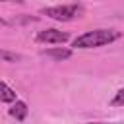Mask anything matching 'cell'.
Here are the masks:
<instances>
[{"instance_id":"obj_1","label":"cell","mask_w":124,"mask_h":124,"mask_svg":"<svg viewBox=\"0 0 124 124\" xmlns=\"http://www.w3.org/2000/svg\"><path fill=\"white\" fill-rule=\"evenodd\" d=\"M116 39H120V33L114 29H93V31H85L83 35L76 37L72 46L74 48H97V46L110 45Z\"/></svg>"},{"instance_id":"obj_2","label":"cell","mask_w":124,"mask_h":124,"mask_svg":"<svg viewBox=\"0 0 124 124\" xmlns=\"http://www.w3.org/2000/svg\"><path fill=\"white\" fill-rule=\"evenodd\" d=\"M41 14L50 19H56V21H72V19H78L83 16V6H79V4L50 6V8H43Z\"/></svg>"},{"instance_id":"obj_3","label":"cell","mask_w":124,"mask_h":124,"mask_svg":"<svg viewBox=\"0 0 124 124\" xmlns=\"http://www.w3.org/2000/svg\"><path fill=\"white\" fill-rule=\"evenodd\" d=\"M35 39H37V43H43V45H62L70 39V35L60 29H43L37 33Z\"/></svg>"},{"instance_id":"obj_4","label":"cell","mask_w":124,"mask_h":124,"mask_svg":"<svg viewBox=\"0 0 124 124\" xmlns=\"http://www.w3.org/2000/svg\"><path fill=\"white\" fill-rule=\"evenodd\" d=\"M43 56L50 58V60H56V62H62V60H68L72 56V50L70 48H64V46H54V48H45L41 50Z\"/></svg>"},{"instance_id":"obj_5","label":"cell","mask_w":124,"mask_h":124,"mask_svg":"<svg viewBox=\"0 0 124 124\" xmlns=\"http://www.w3.org/2000/svg\"><path fill=\"white\" fill-rule=\"evenodd\" d=\"M27 105L23 103V101H14V105H12V108H10V116H14L16 120H25V116H27Z\"/></svg>"},{"instance_id":"obj_6","label":"cell","mask_w":124,"mask_h":124,"mask_svg":"<svg viewBox=\"0 0 124 124\" xmlns=\"http://www.w3.org/2000/svg\"><path fill=\"white\" fill-rule=\"evenodd\" d=\"M17 97H16V91L6 85L4 81H0V103H14Z\"/></svg>"},{"instance_id":"obj_7","label":"cell","mask_w":124,"mask_h":124,"mask_svg":"<svg viewBox=\"0 0 124 124\" xmlns=\"http://www.w3.org/2000/svg\"><path fill=\"white\" fill-rule=\"evenodd\" d=\"M0 62H8V64H16V62H21V54L14 52V50H6V48H0Z\"/></svg>"},{"instance_id":"obj_8","label":"cell","mask_w":124,"mask_h":124,"mask_svg":"<svg viewBox=\"0 0 124 124\" xmlns=\"http://www.w3.org/2000/svg\"><path fill=\"white\" fill-rule=\"evenodd\" d=\"M110 105L112 107H124V89L116 91V95L110 99Z\"/></svg>"},{"instance_id":"obj_9","label":"cell","mask_w":124,"mask_h":124,"mask_svg":"<svg viewBox=\"0 0 124 124\" xmlns=\"http://www.w3.org/2000/svg\"><path fill=\"white\" fill-rule=\"evenodd\" d=\"M2 2H16V4H23L25 0H2Z\"/></svg>"}]
</instances>
